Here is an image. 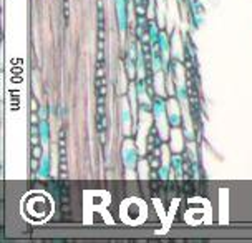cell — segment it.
<instances>
[{"label": "cell", "instance_id": "cell-1", "mask_svg": "<svg viewBox=\"0 0 252 243\" xmlns=\"http://www.w3.org/2000/svg\"><path fill=\"white\" fill-rule=\"evenodd\" d=\"M58 143H60V165H62V170L65 173L66 170V135H65V130L60 132V138H58Z\"/></svg>", "mask_w": 252, "mask_h": 243}, {"label": "cell", "instance_id": "cell-2", "mask_svg": "<svg viewBox=\"0 0 252 243\" xmlns=\"http://www.w3.org/2000/svg\"><path fill=\"white\" fill-rule=\"evenodd\" d=\"M63 5H65V22L68 24V17H70V12H68V7H70V0H63Z\"/></svg>", "mask_w": 252, "mask_h": 243}]
</instances>
